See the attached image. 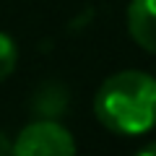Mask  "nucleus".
I'll return each instance as SVG.
<instances>
[{"instance_id":"obj_1","label":"nucleus","mask_w":156,"mask_h":156,"mask_svg":"<svg viewBox=\"0 0 156 156\" xmlns=\"http://www.w3.org/2000/svg\"><path fill=\"white\" fill-rule=\"evenodd\" d=\"M94 115L117 135H140L156 128V78L143 70L115 73L96 91Z\"/></svg>"},{"instance_id":"obj_2","label":"nucleus","mask_w":156,"mask_h":156,"mask_svg":"<svg viewBox=\"0 0 156 156\" xmlns=\"http://www.w3.org/2000/svg\"><path fill=\"white\" fill-rule=\"evenodd\" d=\"M16 156H70L76 154V140L62 125L52 120H37L18 133L13 143Z\"/></svg>"},{"instance_id":"obj_3","label":"nucleus","mask_w":156,"mask_h":156,"mask_svg":"<svg viewBox=\"0 0 156 156\" xmlns=\"http://www.w3.org/2000/svg\"><path fill=\"white\" fill-rule=\"evenodd\" d=\"M128 29L143 50L156 52V0H130Z\"/></svg>"},{"instance_id":"obj_4","label":"nucleus","mask_w":156,"mask_h":156,"mask_svg":"<svg viewBox=\"0 0 156 156\" xmlns=\"http://www.w3.org/2000/svg\"><path fill=\"white\" fill-rule=\"evenodd\" d=\"M18 62V47L8 34L0 31V81H5L13 70H16Z\"/></svg>"},{"instance_id":"obj_5","label":"nucleus","mask_w":156,"mask_h":156,"mask_svg":"<svg viewBox=\"0 0 156 156\" xmlns=\"http://www.w3.org/2000/svg\"><path fill=\"white\" fill-rule=\"evenodd\" d=\"M13 154V143L5 138V133H0V156H8Z\"/></svg>"},{"instance_id":"obj_6","label":"nucleus","mask_w":156,"mask_h":156,"mask_svg":"<svg viewBox=\"0 0 156 156\" xmlns=\"http://www.w3.org/2000/svg\"><path fill=\"white\" fill-rule=\"evenodd\" d=\"M140 154H156V143H148V146H143V148H140Z\"/></svg>"}]
</instances>
